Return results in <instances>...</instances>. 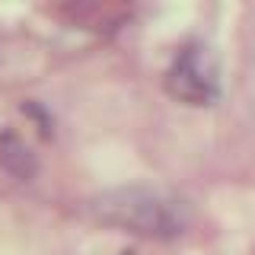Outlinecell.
Instances as JSON below:
<instances>
[{
  "label": "cell",
  "instance_id": "cell-4",
  "mask_svg": "<svg viewBox=\"0 0 255 255\" xmlns=\"http://www.w3.org/2000/svg\"><path fill=\"white\" fill-rule=\"evenodd\" d=\"M125 255H131V252H125Z\"/></svg>",
  "mask_w": 255,
  "mask_h": 255
},
{
  "label": "cell",
  "instance_id": "cell-1",
  "mask_svg": "<svg viewBox=\"0 0 255 255\" xmlns=\"http://www.w3.org/2000/svg\"><path fill=\"white\" fill-rule=\"evenodd\" d=\"M90 217L102 227L147 239H169L188 227V207L153 185H118L90 198Z\"/></svg>",
  "mask_w": 255,
  "mask_h": 255
},
{
  "label": "cell",
  "instance_id": "cell-2",
  "mask_svg": "<svg viewBox=\"0 0 255 255\" xmlns=\"http://www.w3.org/2000/svg\"><path fill=\"white\" fill-rule=\"evenodd\" d=\"M166 90L179 102L207 106L220 93V61L211 45L188 42L166 70Z\"/></svg>",
  "mask_w": 255,
  "mask_h": 255
},
{
  "label": "cell",
  "instance_id": "cell-3",
  "mask_svg": "<svg viewBox=\"0 0 255 255\" xmlns=\"http://www.w3.org/2000/svg\"><path fill=\"white\" fill-rule=\"evenodd\" d=\"M0 166L16 179H32L35 175V153L16 131H0Z\"/></svg>",
  "mask_w": 255,
  "mask_h": 255
}]
</instances>
